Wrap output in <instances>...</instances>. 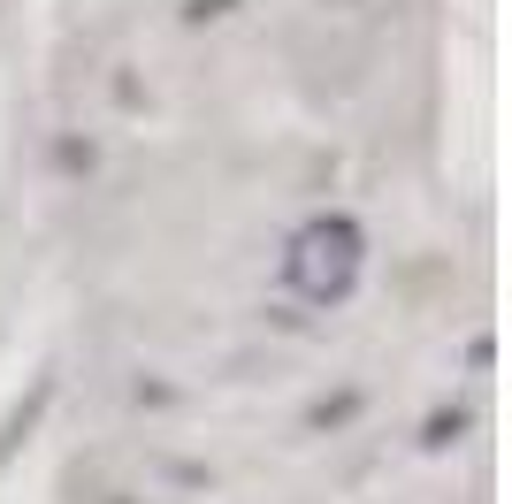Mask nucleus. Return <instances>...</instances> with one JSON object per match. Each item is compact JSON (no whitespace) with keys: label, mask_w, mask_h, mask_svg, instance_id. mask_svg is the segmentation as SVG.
I'll return each instance as SVG.
<instances>
[{"label":"nucleus","mask_w":512,"mask_h":504,"mask_svg":"<svg viewBox=\"0 0 512 504\" xmlns=\"http://www.w3.org/2000/svg\"><path fill=\"white\" fill-rule=\"evenodd\" d=\"M352 275H360V230H352V222H306L299 245H291V283H299V298L329 306V298L352 291Z\"/></svg>","instance_id":"obj_1"}]
</instances>
